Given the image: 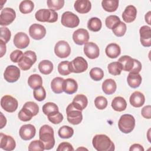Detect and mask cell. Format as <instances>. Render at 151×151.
I'll return each mask as SVG.
<instances>
[{"instance_id":"obj_1","label":"cell","mask_w":151,"mask_h":151,"mask_svg":"<svg viewBox=\"0 0 151 151\" xmlns=\"http://www.w3.org/2000/svg\"><path fill=\"white\" fill-rule=\"evenodd\" d=\"M39 138L43 143L45 150H50L54 146V130L50 126L44 124L41 127L39 131Z\"/></svg>"},{"instance_id":"obj_2","label":"cell","mask_w":151,"mask_h":151,"mask_svg":"<svg viewBox=\"0 0 151 151\" xmlns=\"http://www.w3.org/2000/svg\"><path fill=\"white\" fill-rule=\"evenodd\" d=\"M94 148L97 151H113L115 149L114 144L106 134H96L92 140Z\"/></svg>"},{"instance_id":"obj_3","label":"cell","mask_w":151,"mask_h":151,"mask_svg":"<svg viewBox=\"0 0 151 151\" xmlns=\"http://www.w3.org/2000/svg\"><path fill=\"white\" fill-rule=\"evenodd\" d=\"M135 126V119L129 114H124L121 116L118 122L119 130L126 134L133 131Z\"/></svg>"},{"instance_id":"obj_4","label":"cell","mask_w":151,"mask_h":151,"mask_svg":"<svg viewBox=\"0 0 151 151\" xmlns=\"http://www.w3.org/2000/svg\"><path fill=\"white\" fill-rule=\"evenodd\" d=\"M35 17L40 22H55L58 19V14L50 9H41L35 12Z\"/></svg>"},{"instance_id":"obj_5","label":"cell","mask_w":151,"mask_h":151,"mask_svg":"<svg viewBox=\"0 0 151 151\" xmlns=\"http://www.w3.org/2000/svg\"><path fill=\"white\" fill-rule=\"evenodd\" d=\"M37 61V55L35 52L28 50L24 53V55L20 61L18 63L19 67L24 71L31 68L32 65Z\"/></svg>"},{"instance_id":"obj_6","label":"cell","mask_w":151,"mask_h":151,"mask_svg":"<svg viewBox=\"0 0 151 151\" xmlns=\"http://www.w3.org/2000/svg\"><path fill=\"white\" fill-rule=\"evenodd\" d=\"M66 114L68 122L73 125L80 124L83 120L81 111L75 108L72 103L69 104L67 107Z\"/></svg>"},{"instance_id":"obj_7","label":"cell","mask_w":151,"mask_h":151,"mask_svg":"<svg viewBox=\"0 0 151 151\" xmlns=\"http://www.w3.org/2000/svg\"><path fill=\"white\" fill-rule=\"evenodd\" d=\"M61 22L64 27L73 28L79 25L80 19L77 15L70 11H66L62 14Z\"/></svg>"},{"instance_id":"obj_8","label":"cell","mask_w":151,"mask_h":151,"mask_svg":"<svg viewBox=\"0 0 151 151\" xmlns=\"http://www.w3.org/2000/svg\"><path fill=\"white\" fill-rule=\"evenodd\" d=\"M2 108L8 113L14 112L18 108V102L16 99L9 95L4 96L1 100Z\"/></svg>"},{"instance_id":"obj_9","label":"cell","mask_w":151,"mask_h":151,"mask_svg":"<svg viewBox=\"0 0 151 151\" xmlns=\"http://www.w3.org/2000/svg\"><path fill=\"white\" fill-rule=\"evenodd\" d=\"M70 67L71 73H81L87 70L88 63L82 57H77L70 62Z\"/></svg>"},{"instance_id":"obj_10","label":"cell","mask_w":151,"mask_h":151,"mask_svg":"<svg viewBox=\"0 0 151 151\" xmlns=\"http://www.w3.org/2000/svg\"><path fill=\"white\" fill-rule=\"evenodd\" d=\"M54 52L59 58H66L68 57L71 53V47L67 41L61 40L55 44Z\"/></svg>"},{"instance_id":"obj_11","label":"cell","mask_w":151,"mask_h":151,"mask_svg":"<svg viewBox=\"0 0 151 151\" xmlns=\"http://www.w3.org/2000/svg\"><path fill=\"white\" fill-rule=\"evenodd\" d=\"M16 13L14 9L11 8H5L1 12L0 25L6 26L11 24L15 19Z\"/></svg>"},{"instance_id":"obj_12","label":"cell","mask_w":151,"mask_h":151,"mask_svg":"<svg viewBox=\"0 0 151 151\" xmlns=\"http://www.w3.org/2000/svg\"><path fill=\"white\" fill-rule=\"evenodd\" d=\"M20 70L19 68L14 65H8L4 73L5 80L9 83L16 82L20 77Z\"/></svg>"},{"instance_id":"obj_13","label":"cell","mask_w":151,"mask_h":151,"mask_svg":"<svg viewBox=\"0 0 151 151\" xmlns=\"http://www.w3.org/2000/svg\"><path fill=\"white\" fill-rule=\"evenodd\" d=\"M29 34L33 39L40 40L45 36L46 29L44 26L41 24H33L29 27Z\"/></svg>"},{"instance_id":"obj_14","label":"cell","mask_w":151,"mask_h":151,"mask_svg":"<svg viewBox=\"0 0 151 151\" xmlns=\"http://www.w3.org/2000/svg\"><path fill=\"white\" fill-rule=\"evenodd\" d=\"M16 146L15 141L12 137L0 133V147L6 151H11L14 150Z\"/></svg>"},{"instance_id":"obj_15","label":"cell","mask_w":151,"mask_h":151,"mask_svg":"<svg viewBox=\"0 0 151 151\" xmlns=\"http://www.w3.org/2000/svg\"><path fill=\"white\" fill-rule=\"evenodd\" d=\"M36 133V129L34 126L31 124L22 125L19 131V136L24 140H29L32 139Z\"/></svg>"},{"instance_id":"obj_16","label":"cell","mask_w":151,"mask_h":151,"mask_svg":"<svg viewBox=\"0 0 151 151\" xmlns=\"http://www.w3.org/2000/svg\"><path fill=\"white\" fill-rule=\"evenodd\" d=\"M74 42L77 45H83L88 42L89 40V33L84 28H80L76 30L73 34Z\"/></svg>"},{"instance_id":"obj_17","label":"cell","mask_w":151,"mask_h":151,"mask_svg":"<svg viewBox=\"0 0 151 151\" xmlns=\"http://www.w3.org/2000/svg\"><path fill=\"white\" fill-rule=\"evenodd\" d=\"M84 54L90 59H95L99 57L100 50L98 45L93 42H87L84 46Z\"/></svg>"},{"instance_id":"obj_18","label":"cell","mask_w":151,"mask_h":151,"mask_svg":"<svg viewBox=\"0 0 151 151\" xmlns=\"http://www.w3.org/2000/svg\"><path fill=\"white\" fill-rule=\"evenodd\" d=\"M141 44L145 47L151 46V29L147 25L142 26L139 29Z\"/></svg>"},{"instance_id":"obj_19","label":"cell","mask_w":151,"mask_h":151,"mask_svg":"<svg viewBox=\"0 0 151 151\" xmlns=\"http://www.w3.org/2000/svg\"><path fill=\"white\" fill-rule=\"evenodd\" d=\"M13 41L15 46L17 48L24 49L28 46L29 44V38L25 33L19 32L15 35Z\"/></svg>"},{"instance_id":"obj_20","label":"cell","mask_w":151,"mask_h":151,"mask_svg":"<svg viewBox=\"0 0 151 151\" xmlns=\"http://www.w3.org/2000/svg\"><path fill=\"white\" fill-rule=\"evenodd\" d=\"M137 15V9L133 5H130L126 7L124 11L122 14V18L123 21L127 23L133 22Z\"/></svg>"},{"instance_id":"obj_21","label":"cell","mask_w":151,"mask_h":151,"mask_svg":"<svg viewBox=\"0 0 151 151\" xmlns=\"http://www.w3.org/2000/svg\"><path fill=\"white\" fill-rule=\"evenodd\" d=\"M129 101L132 106L134 107H140L145 103V97L143 93L140 91H136L131 94Z\"/></svg>"},{"instance_id":"obj_22","label":"cell","mask_w":151,"mask_h":151,"mask_svg":"<svg viewBox=\"0 0 151 151\" xmlns=\"http://www.w3.org/2000/svg\"><path fill=\"white\" fill-rule=\"evenodd\" d=\"M75 10L80 14L88 13L91 8V2L88 0H77L74 2Z\"/></svg>"},{"instance_id":"obj_23","label":"cell","mask_w":151,"mask_h":151,"mask_svg":"<svg viewBox=\"0 0 151 151\" xmlns=\"http://www.w3.org/2000/svg\"><path fill=\"white\" fill-rule=\"evenodd\" d=\"M71 103L75 108L82 111L87 107L88 99L84 94H77L74 97Z\"/></svg>"},{"instance_id":"obj_24","label":"cell","mask_w":151,"mask_h":151,"mask_svg":"<svg viewBox=\"0 0 151 151\" xmlns=\"http://www.w3.org/2000/svg\"><path fill=\"white\" fill-rule=\"evenodd\" d=\"M78 89V84L77 81L71 78L64 80V91L68 94H73L75 93Z\"/></svg>"},{"instance_id":"obj_25","label":"cell","mask_w":151,"mask_h":151,"mask_svg":"<svg viewBox=\"0 0 151 151\" xmlns=\"http://www.w3.org/2000/svg\"><path fill=\"white\" fill-rule=\"evenodd\" d=\"M117 61L122 64V69L125 71L130 72L134 67V58H132L129 55H123Z\"/></svg>"},{"instance_id":"obj_26","label":"cell","mask_w":151,"mask_h":151,"mask_svg":"<svg viewBox=\"0 0 151 151\" xmlns=\"http://www.w3.org/2000/svg\"><path fill=\"white\" fill-rule=\"evenodd\" d=\"M117 88V85L115 81L111 78L105 80L102 83V90L103 92L107 95L113 94Z\"/></svg>"},{"instance_id":"obj_27","label":"cell","mask_w":151,"mask_h":151,"mask_svg":"<svg viewBox=\"0 0 151 151\" xmlns=\"http://www.w3.org/2000/svg\"><path fill=\"white\" fill-rule=\"evenodd\" d=\"M105 52L109 58H116L120 54L121 49L118 44L116 43H110L107 45Z\"/></svg>"},{"instance_id":"obj_28","label":"cell","mask_w":151,"mask_h":151,"mask_svg":"<svg viewBox=\"0 0 151 151\" xmlns=\"http://www.w3.org/2000/svg\"><path fill=\"white\" fill-rule=\"evenodd\" d=\"M111 107L115 111H123L127 107V103L125 99L120 96L116 97L111 101Z\"/></svg>"},{"instance_id":"obj_29","label":"cell","mask_w":151,"mask_h":151,"mask_svg":"<svg viewBox=\"0 0 151 151\" xmlns=\"http://www.w3.org/2000/svg\"><path fill=\"white\" fill-rule=\"evenodd\" d=\"M142 76L139 73H133L130 72L127 77L128 85L133 88L139 87L142 83Z\"/></svg>"},{"instance_id":"obj_30","label":"cell","mask_w":151,"mask_h":151,"mask_svg":"<svg viewBox=\"0 0 151 151\" xmlns=\"http://www.w3.org/2000/svg\"><path fill=\"white\" fill-rule=\"evenodd\" d=\"M64 81L63 78L57 77L52 79L51 82V88L52 91L56 94H60L64 91Z\"/></svg>"},{"instance_id":"obj_31","label":"cell","mask_w":151,"mask_h":151,"mask_svg":"<svg viewBox=\"0 0 151 151\" xmlns=\"http://www.w3.org/2000/svg\"><path fill=\"white\" fill-rule=\"evenodd\" d=\"M53 64L51 61L44 60L41 61L38 64V69L41 73L47 75L50 74L53 70Z\"/></svg>"},{"instance_id":"obj_32","label":"cell","mask_w":151,"mask_h":151,"mask_svg":"<svg viewBox=\"0 0 151 151\" xmlns=\"http://www.w3.org/2000/svg\"><path fill=\"white\" fill-rule=\"evenodd\" d=\"M101 6L104 10L109 12H113L117 10L119 6L117 0H103L101 2Z\"/></svg>"},{"instance_id":"obj_33","label":"cell","mask_w":151,"mask_h":151,"mask_svg":"<svg viewBox=\"0 0 151 151\" xmlns=\"http://www.w3.org/2000/svg\"><path fill=\"white\" fill-rule=\"evenodd\" d=\"M33 116H35L32 111L25 106H23L22 108L18 114V117L19 119L22 122L29 121L31 120Z\"/></svg>"},{"instance_id":"obj_34","label":"cell","mask_w":151,"mask_h":151,"mask_svg":"<svg viewBox=\"0 0 151 151\" xmlns=\"http://www.w3.org/2000/svg\"><path fill=\"white\" fill-rule=\"evenodd\" d=\"M28 84L29 86L32 89H35L37 87L42 86V77L40 75L37 74H32L29 77L28 79Z\"/></svg>"},{"instance_id":"obj_35","label":"cell","mask_w":151,"mask_h":151,"mask_svg":"<svg viewBox=\"0 0 151 151\" xmlns=\"http://www.w3.org/2000/svg\"><path fill=\"white\" fill-rule=\"evenodd\" d=\"M102 23L101 20L97 17L91 18L87 22V28L93 32H97L101 28Z\"/></svg>"},{"instance_id":"obj_36","label":"cell","mask_w":151,"mask_h":151,"mask_svg":"<svg viewBox=\"0 0 151 151\" xmlns=\"http://www.w3.org/2000/svg\"><path fill=\"white\" fill-rule=\"evenodd\" d=\"M34 7V3L30 0H25L21 1L19 5L20 12L24 14L30 13L32 11Z\"/></svg>"},{"instance_id":"obj_37","label":"cell","mask_w":151,"mask_h":151,"mask_svg":"<svg viewBox=\"0 0 151 151\" xmlns=\"http://www.w3.org/2000/svg\"><path fill=\"white\" fill-rule=\"evenodd\" d=\"M107 69L109 71V73L113 76H118L121 74L122 69V64L118 62H112L110 64H109L107 66Z\"/></svg>"},{"instance_id":"obj_38","label":"cell","mask_w":151,"mask_h":151,"mask_svg":"<svg viewBox=\"0 0 151 151\" xmlns=\"http://www.w3.org/2000/svg\"><path fill=\"white\" fill-rule=\"evenodd\" d=\"M58 136L62 139H69L74 134V130L68 126H63L61 127L58 131Z\"/></svg>"},{"instance_id":"obj_39","label":"cell","mask_w":151,"mask_h":151,"mask_svg":"<svg viewBox=\"0 0 151 151\" xmlns=\"http://www.w3.org/2000/svg\"><path fill=\"white\" fill-rule=\"evenodd\" d=\"M120 19L119 17H118L116 15H109L106 18L105 20V24L106 27L109 29H113L114 27H116L120 22Z\"/></svg>"},{"instance_id":"obj_40","label":"cell","mask_w":151,"mask_h":151,"mask_svg":"<svg viewBox=\"0 0 151 151\" xmlns=\"http://www.w3.org/2000/svg\"><path fill=\"white\" fill-rule=\"evenodd\" d=\"M58 73L62 76H67L71 72L70 67V62L68 61H63L58 65Z\"/></svg>"},{"instance_id":"obj_41","label":"cell","mask_w":151,"mask_h":151,"mask_svg":"<svg viewBox=\"0 0 151 151\" xmlns=\"http://www.w3.org/2000/svg\"><path fill=\"white\" fill-rule=\"evenodd\" d=\"M90 76L94 81H100L104 77V72L99 67H94L90 71Z\"/></svg>"},{"instance_id":"obj_42","label":"cell","mask_w":151,"mask_h":151,"mask_svg":"<svg viewBox=\"0 0 151 151\" xmlns=\"http://www.w3.org/2000/svg\"><path fill=\"white\" fill-rule=\"evenodd\" d=\"M33 96L34 99L38 101H43L46 97V91L44 88L42 86H40L34 89L33 91Z\"/></svg>"},{"instance_id":"obj_43","label":"cell","mask_w":151,"mask_h":151,"mask_svg":"<svg viewBox=\"0 0 151 151\" xmlns=\"http://www.w3.org/2000/svg\"><path fill=\"white\" fill-rule=\"evenodd\" d=\"M47 117L50 122L55 124L60 123L63 120V116L60 112H59V111L48 114L47 115Z\"/></svg>"},{"instance_id":"obj_44","label":"cell","mask_w":151,"mask_h":151,"mask_svg":"<svg viewBox=\"0 0 151 151\" xmlns=\"http://www.w3.org/2000/svg\"><path fill=\"white\" fill-rule=\"evenodd\" d=\"M47 5L50 9L57 11L61 9L64 5V0H48L47 1Z\"/></svg>"},{"instance_id":"obj_45","label":"cell","mask_w":151,"mask_h":151,"mask_svg":"<svg viewBox=\"0 0 151 151\" xmlns=\"http://www.w3.org/2000/svg\"><path fill=\"white\" fill-rule=\"evenodd\" d=\"M126 29H127V27L126 24L120 21V22L116 27L112 29V31L116 36L118 37H121L125 34L126 32Z\"/></svg>"},{"instance_id":"obj_46","label":"cell","mask_w":151,"mask_h":151,"mask_svg":"<svg viewBox=\"0 0 151 151\" xmlns=\"http://www.w3.org/2000/svg\"><path fill=\"white\" fill-rule=\"evenodd\" d=\"M42 111L45 115H48L50 113L54 111H59L58 107L56 104L52 102H47L45 103L42 106Z\"/></svg>"},{"instance_id":"obj_47","label":"cell","mask_w":151,"mask_h":151,"mask_svg":"<svg viewBox=\"0 0 151 151\" xmlns=\"http://www.w3.org/2000/svg\"><path fill=\"white\" fill-rule=\"evenodd\" d=\"M44 145L40 140H35L32 141L28 146L29 151H43Z\"/></svg>"},{"instance_id":"obj_48","label":"cell","mask_w":151,"mask_h":151,"mask_svg":"<svg viewBox=\"0 0 151 151\" xmlns=\"http://www.w3.org/2000/svg\"><path fill=\"white\" fill-rule=\"evenodd\" d=\"M94 104L97 109L103 110L107 106V100L103 96H98L94 99Z\"/></svg>"},{"instance_id":"obj_49","label":"cell","mask_w":151,"mask_h":151,"mask_svg":"<svg viewBox=\"0 0 151 151\" xmlns=\"http://www.w3.org/2000/svg\"><path fill=\"white\" fill-rule=\"evenodd\" d=\"M1 40L4 41L5 44L7 43L11 38V33L10 30L7 27H1Z\"/></svg>"},{"instance_id":"obj_50","label":"cell","mask_w":151,"mask_h":151,"mask_svg":"<svg viewBox=\"0 0 151 151\" xmlns=\"http://www.w3.org/2000/svg\"><path fill=\"white\" fill-rule=\"evenodd\" d=\"M24 53L22 51L19 50H15L13 51L10 54V59L14 63H18L22 58Z\"/></svg>"},{"instance_id":"obj_51","label":"cell","mask_w":151,"mask_h":151,"mask_svg":"<svg viewBox=\"0 0 151 151\" xmlns=\"http://www.w3.org/2000/svg\"><path fill=\"white\" fill-rule=\"evenodd\" d=\"M74 149L72 145L68 142H62L61 143L58 147L57 148V151H68L71 150L73 151Z\"/></svg>"},{"instance_id":"obj_52","label":"cell","mask_w":151,"mask_h":151,"mask_svg":"<svg viewBox=\"0 0 151 151\" xmlns=\"http://www.w3.org/2000/svg\"><path fill=\"white\" fill-rule=\"evenodd\" d=\"M151 106L150 105H147L143 107L141 111V114L142 116L147 119H150L151 118Z\"/></svg>"},{"instance_id":"obj_53","label":"cell","mask_w":151,"mask_h":151,"mask_svg":"<svg viewBox=\"0 0 151 151\" xmlns=\"http://www.w3.org/2000/svg\"><path fill=\"white\" fill-rule=\"evenodd\" d=\"M134 67H133V70L130 71V73H139L142 70V64L140 63V62L139 60H137L136 59H134Z\"/></svg>"},{"instance_id":"obj_54","label":"cell","mask_w":151,"mask_h":151,"mask_svg":"<svg viewBox=\"0 0 151 151\" xmlns=\"http://www.w3.org/2000/svg\"><path fill=\"white\" fill-rule=\"evenodd\" d=\"M129 150L130 151H144V148L140 144L134 143L130 146Z\"/></svg>"},{"instance_id":"obj_55","label":"cell","mask_w":151,"mask_h":151,"mask_svg":"<svg viewBox=\"0 0 151 151\" xmlns=\"http://www.w3.org/2000/svg\"><path fill=\"white\" fill-rule=\"evenodd\" d=\"M0 45H1V57H2L6 52V45L4 41H2V40H0Z\"/></svg>"},{"instance_id":"obj_56","label":"cell","mask_w":151,"mask_h":151,"mask_svg":"<svg viewBox=\"0 0 151 151\" xmlns=\"http://www.w3.org/2000/svg\"><path fill=\"white\" fill-rule=\"evenodd\" d=\"M0 113H1V127L0 128L2 129L6 124V119L5 117L4 116L2 112H1Z\"/></svg>"},{"instance_id":"obj_57","label":"cell","mask_w":151,"mask_h":151,"mask_svg":"<svg viewBox=\"0 0 151 151\" xmlns=\"http://www.w3.org/2000/svg\"><path fill=\"white\" fill-rule=\"evenodd\" d=\"M150 14L151 12L149 11L147 14H146L145 16V21L149 24V25H151L150 23Z\"/></svg>"},{"instance_id":"obj_58","label":"cell","mask_w":151,"mask_h":151,"mask_svg":"<svg viewBox=\"0 0 151 151\" xmlns=\"http://www.w3.org/2000/svg\"><path fill=\"white\" fill-rule=\"evenodd\" d=\"M77 150H87V149H86V148H84V147L78 148V149H77Z\"/></svg>"}]
</instances>
